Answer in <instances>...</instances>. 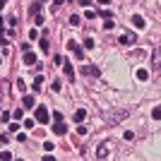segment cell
Wrapping results in <instances>:
<instances>
[{
	"mask_svg": "<svg viewBox=\"0 0 161 161\" xmlns=\"http://www.w3.org/2000/svg\"><path fill=\"white\" fill-rule=\"evenodd\" d=\"M48 111H46V106H39V108H36V120L39 123H48Z\"/></svg>",
	"mask_w": 161,
	"mask_h": 161,
	"instance_id": "obj_1",
	"label": "cell"
},
{
	"mask_svg": "<svg viewBox=\"0 0 161 161\" xmlns=\"http://www.w3.org/2000/svg\"><path fill=\"white\" fill-rule=\"evenodd\" d=\"M53 132H56V135H65L67 132V125L60 120V123H56V125H53Z\"/></svg>",
	"mask_w": 161,
	"mask_h": 161,
	"instance_id": "obj_2",
	"label": "cell"
},
{
	"mask_svg": "<svg viewBox=\"0 0 161 161\" xmlns=\"http://www.w3.org/2000/svg\"><path fill=\"white\" fill-rule=\"evenodd\" d=\"M70 51H72V53H75V58H79V60H84V58H87V56H84V48H82V46H77V43L70 48Z\"/></svg>",
	"mask_w": 161,
	"mask_h": 161,
	"instance_id": "obj_3",
	"label": "cell"
},
{
	"mask_svg": "<svg viewBox=\"0 0 161 161\" xmlns=\"http://www.w3.org/2000/svg\"><path fill=\"white\" fill-rule=\"evenodd\" d=\"M82 72H84V75H94V77H96V75H99V67H94V65H84V67H82Z\"/></svg>",
	"mask_w": 161,
	"mask_h": 161,
	"instance_id": "obj_4",
	"label": "cell"
},
{
	"mask_svg": "<svg viewBox=\"0 0 161 161\" xmlns=\"http://www.w3.org/2000/svg\"><path fill=\"white\" fill-rule=\"evenodd\" d=\"M132 24H135L137 29H144V27H147V22H144V19H142V17H139V14H135V17H132Z\"/></svg>",
	"mask_w": 161,
	"mask_h": 161,
	"instance_id": "obj_5",
	"label": "cell"
},
{
	"mask_svg": "<svg viewBox=\"0 0 161 161\" xmlns=\"http://www.w3.org/2000/svg\"><path fill=\"white\" fill-rule=\"evenodd\" d=\"M22 103H24V108H34V103H36V101H34V96H31V94H27V96L22 99Z\"/></svg>",
	"mask_w": 161,
	"mask_h": 161,
	"instance_id": "obj_6",
	"label": "cell"
},
{
	"mask_svg": "<svg viewBox=\"0 0 161 161\" xmlns=\"http://www.w3.org/2000/svg\"><path fill=\"white\" fill-rule=\"evenodd\" d=\"M63 70H65V75H67V77H75V70H72V65H70L67 60H63Z\"/></svg>",
	"mask_w": 161,
	"mask_h": 161,
	"instance_id": "obj_7",
	"label": "cell"
},
{
	"mask_svg": "<svg viewBox=\"0 0 161 161\" xmlns=\"http://www.w3.org/2000/svg\"><path fill=\"white\" fill-rule=\"evenodd\" d=\"M118 41H120L123 46H130V43H135V36H130V34H125V36H120Z\"/></svg>",
	"mask_w": 161,
	"mask_h": 161,
	"instance_id": "obj_8",
	"label": "cell"
},
{
	"mask_svg": "<svg viewBox=\"0 0 161 161\" xmlns=\"http://www.w3.org/2000/svg\"><path fill=\"white\" fill-rule=\"evenodd\" d=\"M24 63H27V65H36V53H27V56H24Z\"/></svg>",
	"mask_w": 161,
	"mask_h": 161,
	"instance_id": "obj_9",
	"label": "cell"
},
{
	"mask_svg": "<svg viewBox=\"0 0 161 161\" xmlns=\"http://www.w3.org/2000/svg\"><path fill=\"white\" fill-rule=\"evenodd\" d=\"M84 118H87V111H84V108H79V111H75V123H82Z\"/></svg>",
	"mask_w": 161,
	"mask_h": 161,
	"instance_id": "obj_10",
	"label": "cell"
},
{
	"mask_svg": "<svg viewBox=\"0 0 161 161\" xmlns=\"http://www.w3.org/2000/svg\"><path fill=\"white\" fill-rule=\"evenodd\" d=\"M96 156H99V159H106V156H108V147L101 144V147H99V152H96Z\"/></svg>",
	"mask_w": 161,
	"mask_h": 161,
	"instance_id": "obj_11",
	"label": "cell"
},
{
	"mask_svg": "<svg viewBox=\"0 0 161 161\" xmlns=\"http://www.w3.org/2000/svg\"><path fill=\"white\" fill-rule=\"evenodd\" d=\"M137 79L147 82V79H149V72H147V70H137Z\"/></svg>",
	"mask_w": 161,
	"mask_h": 161,
	"instance_id": "obj_12",
	"label": "cell"
},
{
	"mask_svg": "<svg viewBox=\"0 0 161 161\" xmlns=\"http://www.w3.org/2000/svg\"><path fill=\"white\" fill-rule=\"evenodd\" d=\"M34 24H36V27H41V24H43V17H41L39 12H36V14H34Z\"/></svg>",
	"mask_w": 161,
	"mask_h": 161,
	"instance_id": "obj_13",
	"label": "cell"
},
{
	"mask_svg": "<svg viewBox=\"0 0 161 161\" xmlns=\"http://www.w3.org/2000/svg\"><path fill=\"white\" fill-rule=\"evenodd\" d=\"M79 22H82V17H79V14H72V17H70V24H75V27H77Z\"/></svg>",
	"mask_w": 161,
	"mask_h": 161,
	"instance_id": "obj_14",
	"label": "cell"
},
{
	"mask_svg": "<svg viewBox=\"0 0 161 161\" xmlns=\"http://www.w3.org/2000/svg\"><path fill=\"white\" fill-rule=\"evenodd\" d=\"M39 46H41V51H48V39H39Z\"/></svg>",
	"mask_w": 161,
	"mask_h": 161,
	"instance_id": "obj_15",
	"label": "cell"
},
{
	"mask_svg": "<svg viewBox=\"0 0 161 161\" xmlns=\"http://www.w3.org/2000/svg\"><path fill=\"white\" fill-rule=\"evenodd\" d=\"M39 10H41V5H39V3H34V5H31V7H29V12H31V14H36V12H39Z\"/></svg>",
	"mask_w": 161,
	"mask_h": 161,
	"instance_id": "obj_16",
	"label": "cell"
},
{
	"mask_svg": "<svg viewBox=\"0 0 161 161\" xmlns=\"http://www.w3.org/2000/svg\"><path fill=\"white\" fill-rule=\"evenodd\" d=\"M0 159H3V161H10L12 154H10V152H0Z\"/></svg>",
	"mask_w": 161,
	"mask_h": 161,
	"instance_id": "obj_17",
	"label": "cell"
},
{
	"mask_svg": "<svg viewBox=\"0 0 161 161\" xmlns=\"http://www.w3.org/2000/svg\"><path fill=\"white\" fill-rule=\"evenodd\" d=\"M96 14H101V17H106V19H111V17H113V14L108 12V10H101V12H96Z\"/></svg>",
	"mask_w": 161,
	"mask_h": 161,
	"instance_id": "obj_18",
	"label": "cell"
},
{
	"mask_svg": "<svg viewBox=\"0 0 161 161\" xmlns=\"http://www.w3.org/2000/svg\"><path fill=\"white\" fill-rule=\"evenodd\" d=\"M34 125H36V123H34L31 118H29V120H24V128H27V130H31V128H34Z\"/></svg>",
	"mask_w": 161,
	"mask_h": 161,
	"instance_id": "obj_19",
	"label": "cell"
},
{
	"mask_svg": "<svg viewBox=\"0 0 161 161\" xmlns=\"http://www.w3.org/2000/svg\"><path fill=\"white\" fill-rule=\"evenodd\" d=\"M84 48H94V39H84Z\"/></svg>",
	"mask_w": 161,
	"mask_h": 161,
	"instance_id": "obj_20",
	"label": "cell"
},
{
	"mask_svg": "<svg viewBox=\"0 0 161 161\" xmlns=\"http://www.w3.org/2000/svg\"><path fill=\"white\" fill-rule=\"evenodd\" d=\"M53 65H63V56H53Z\"/></svg>",
	"mask_w": 161,
	"mask_h": 161,
	"instance_id": "obj_21",
	"label": "cell"
},
{
	"mask_svg": "<svg viewBox=\"0 0 161 161\" xmlns=\"http://www.w3.org/2000/svg\"><path fill=\"white\" fill-rule=\"evenodd\" d=\"M53 120L60 123V120H63V113H60V111H56V113H53Z\"/></svg>",
	"mask_w": 161,
	"mask_h": 161,
	"instance_id": "obj_22",
	"label": "cell"
},
{
	"mask_svg": "<svg viewBox=\"0 0 161 161\" xmlns=\"http://www.w3.org/2000/svg\"><path fill=\"white\" fill-rule=\"evenodd\" d=\"M29 39H31V41H36V39H39V34H36V29H31V31H29Z\"/></svg>",
	"mask_w": 161,
	"mask_h": 161,
	"instance_id": "obj_23",
	"label": "cell"
},
{
	"mask_svg": "<svg viewBox=\"0 0 161 161\" xmlns=\"http://www.w3.org/2000/svg\"><path fill=\"white\" fill-rule=\"evenodd\" d=\"M84 17H87V19H94V17H96V12H94V10H87V14H84Z\"/></svg>",
	"mask_w": 161,
	"mask_h": 161,
	"instance_id": "obj_24",
	"label": "cell"
},
{
	"mask_svg": "<svg viewBox=\"0 0 161 161\" xmlns=\"http://www.w3.org/2000/svg\"><path fill=\"white\" fill-rule=\"evenodd\" d=\"M51 89H53V92H58V89H60V79H56V82H53V84H51Z\"/></svg>",
	"mask_w": 161,
	"mask_h": 161,
	"instance_id": "obj_25",
	"label": "cell"
},
{
	"mask_svg": "<svg viewBox=\"0 0 161 161\" xmlns=\"http://www.w3.org/2000/svg\"><path fill=\"white\" fill-rule=\"evenodd\" d=\"M43 149L46 152H53V142H43Z\"/></svg>",
	"mask_w": 161,
	"mask_h": 161,
	"instance_id": "obj_26",
	"label": "cell"
},
{
	"mask_svg": "<svg viewBox=\"0 0 161 161\" xmlns=\"http://www.w3.org/2000/svg\"><path fill=\"white\" fill-rule=\"evenodd\" d=\"M0 120H3V123H10V113H0Z\"/></svg>",
	"mask_w": 161,
	"mask_h": 161,
	"instance_id": "obj_27",
	"label": "cell"
},
{
	"mask_svg": "<svg viewBox=\"0 0 161 161\" xmlns=\"http://www.w3.org/2000/svg\"><path fill=\"white\" fill-rule=\"evenodd\" d=\"M152 116H154V120H159V116H161V113H159V106H154V111H152Z\"/></svg>",
	"mask_w": 161,
	"mask_h": 161,
	"instance_id": "obj_28",
	"label": "cell"
},
{
	"mask_svg": "<svg viewBox=\"0 0 161 161\" xmlns=\"http://www.w3.org/2000/svg\"><path fill=\"white\" fill-rule=\"evenodd\" d=\"M77 3H79L82 7H89V5H92V0H77Z\"/></svg>",
	"mask_w": 161,
	"mask_h": 161,
	"instance_id": "obj_29",
	"label": "cell"
},
{
	"mask_svg": "<svg viewBox=\"0 0 161 161\" xmlns=\"http://www.w3.org/2000/svg\"><path fill=\"white\" fill-rule=\"evenodd\" d=\"M60 3H65V0H53V7H56V5H60Z\"/></svg>",
	"mask_w": 161,
	"mask_h": 161,
	"instance_id": "obj_30",
	"label": "cell"
},
{
	"mask_svg": "<svg viewBox=\"0 0 161 161\" xmlns=\"http://www.w3.org/2000/svg\"><path fill=\"white\" fill-rule=\"evenodd\" d=\"M111 3V0H99V5H108Z\"/></svg>",
	"mask_w": 161,
	"mask_h": 161,
	"instance_id": "obj_31",
	"label": "cell"
},
{
	"mask_svg": "<svg viewBox=\"0 0 161 161\" xmlns=\"http://www.w3.org/2000/svg\"><path fill=\"white\" fill-rule=\"evenodd\" d=\"M5 3H7V0H0V10H3V7H5Z\"/></svg>",
	"mask_w": 161,
	"mask_h": 161,
	"instance_id": "obj_32",
	"label": "cell"
},
{
	"mask_svg": "<svg viewBox=\"0 0 161 161\" xmlns=\"http://www.w3.org/2000/svg\"><path fill=\"white\" fill-rule=\"evenodd\" d=\"M0 29H3V17H0Z\"/></svg>",
	"mask_w": 161,
	"mask_h": 161,
	"instance_id": "obj_33",
	"label": "cell"
}]
</instances>
